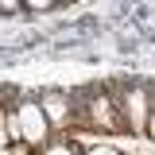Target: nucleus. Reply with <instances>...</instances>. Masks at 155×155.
<instances>
[{"label":"nucleus","instance_id":"obj_1","mask_svg":"<svg viewBox=\"0 0 155 155\" xmlns=\"http://www.w3.org/2000/svg\"><path fill=\"white\" fill-rule=\"evenodd\" d=\"M81 128H89V132H120V128H128L124 113H120V101L109 89H89L85 101H81Z\"/></svg>","mask_w":155,"mask_h":155},{"label":"nucleus","instance_id":"obj_2","mask_svg":"<svg viewBox=\"0 0 155 155\" xmlns=\"http://www.w3.org/2000/svg\"><path fill=\"white\" fill-rule=\"evenodd\" d=\"M39 101H43V113H47V120H51V128H81V101L70 93H62V89H43L39 93Z\"/></svg>","mask_w":155,"mask_h":155},{"label":"nucleus","instance_id":"obj_3","mask_svg":"<svg viewBox=\"0 0 155 155\" xmlns=\"http://www.w3.org/2000/svg\"><path fill=\"white\" fill-rule=\"evenodd\" d=\"M16 116H19V136H23V143L27 147H47L51 140V120H47V113H43V101H19V109H16Z\"/></svg>","mask_w":155,"mask_h":155},{"label":"nucleus","instance_id":"obj_4","mask_svg":"<svg viewBox=\"0 0 155 155\" xmlns=\"http://www.w3.org/2000/svg\"><path fill=\"white\" fill-rule=\"evenodd\" d=\"M151 109H155V101H151V93H147L143 85H128V89H124V97H120V113H124V124H128V132L147 136Z\"/></svg>","mask_w":155,"mask_h":155},{"label":"nucleus","instance_id":"obj_5","mask_svg":"<svg viewBox=\"0 0 155 155\" xmlns=\"http://www.w3.org/2000/svg\"><path fill=\"white\" fill-rule=\"evenodd\" d=\"M39 155H78V147L70 143V140H51V143H47Z\"/></svg>","mask_w":155,"mask_h":155},{"label":"nucleus","instance_id":"obj_6","mask_svg":"<svg viewBox=\"0 0 155 155\" xmlns=\"http://www.w3.org/2000/svg\"><path fill=\"white\" fill-rule=\"evenodd\" d=\"M23 8H27V12H54V8H62V4H54V0H27Z\"/></svg>","mask_w":155,"mask_h":155},{"label":"nucleus","instance_id":"obj_7","mask_svg":"<svg viewBox=\"0 0 155 155\" xmlns=\"http://www.w3.org/2000/svg\"><path fill=\"white\" fill-rule=\"evenodd\" d=\"M81 155H120L116 147H109V143H93V147H85Z\"/></svg>","mask_w":155,"mask_h":155},{"label":"nucleus","instance_id":"obj_8","mask_svg":"<svg viewBox=\"0 0 155 155\" xmlns=\"http://www.w3.org/2000/svg\"><path fill=\"white\" fill-rule=\"evenodd\" d=\"M0 12H8V16H12V12H27V8H23L19 0H4V4H0Z\"/></svg>","mask_w":155,"mask_h":155},{"label":"nucleus","instance_id":"obj_9","mask_svg":"<svg viewBox=\"0 0 155 155\" xmlns=\"http://www.w3.org/2000/svg\"><path fill=\"white\" fill-rule=\"evenodd\" d=\"M147 136L155 140V109H151V124H147Z\"/></svg>","mask_w":155,"mask_h":155},{"label":"nucleus","instance_id":"obj_10","mask_svg":"<svg viewBox=\"0 0 155 155\" xmlns=\"http://www.w3.org/2000/svg\"><path fill=\"white\" fill-rule=\"evenodd\" d=\"M8 155H12V151H8Z\"/></svg>","mask_w":155,"mask_h":155}]
</instances>
